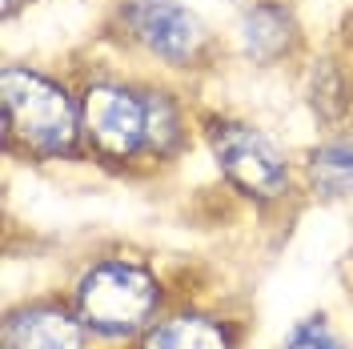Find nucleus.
Here are the masks:
<instances>
[{
  "instance_id": "1",
  "label": "nucleus",
  "mask_w": 353,
  "mask_h": 349,
  "mask_svg": "<svg viewBox=\"0 0 353 349\" xmlns=\"http://www.w3.org/2000/svg\"><path fill=\"white\" fill-rule=\"evenodd\" d=\"M8 137L41 157H61L77 141V109L57 81L28 68H4L0 77Z\"/></svg>"
},
{
  "instance_id": "2",
  "label": "nucleus",
  "mask_w": 353,
  "mask_h": 349,
  "mask_svg": "<svg viewBox=\"0 0 353 349\" xmlns=\"http://www.w3.org/2000/svg\"><path fill=\"white\" fill-rule=\"evenodd\" d=\"M161 285L153 273L129 261H101L92 265L77 285V309L81 321L105 337H129L153 317Z\"/></svg>"
},
{
  "instance_id": "3",
  "label": "nucleus",
  "mask_w": 353,
  "mask_h": 349,
  "mask_svg": "<svg viewBox=\"0 0 353 349\" xmlns=\"http://www.w3.org/2000/svg\"><path fill=\"white\" fill-rule=\"evenodd\" d=\"M209 145H213V157H217V165L225 169V177L245 189L249 197H281L289 185V169L281 153L265 141L257 129H249V125H233V121H225V125H213L209 129Z\"/></svg>"
},
{
  "instance_id": "4",
  "label": "nucleus",
  "mask_w": 353,
  "mask_h": 349,
  "mask_svg": "<svg viewBox=\"0 0 353 349\" xmlns=\"http://www.w3.org/2000/svg\"><path fill=\"white\" fill-rule=\"evenodd\" d=\"M88 141L105 157L125 161L141 149V141L149 137V109L121 85H92L85 92V109H81Z\"/></svg>"
},
{
  "instance_id": "5",
  "label": "nucleus",
  "mask_w": 353,
  "mask_h": 349,
  "mask_svg": "<svg viewBox=\"0 0 353 349\" xmlns=\"http://www.w3.org/2000/svg\"><path fill=\"white\" fill-rule=\"evenodd\" d=\"M129 28L149 52H157V57L169 61V65L193 61L197 48L205 44L201 21L189 8H181L176 0H132Z\"/></svg>"
},
{
  "instance_id": "6",
  "label": "nucleus",
  "mask_w": 353,
  "mask_h": 349,
  "mask_svg": "<svg viewBox=\"0 0 353 349\" xmlns=\"http://www.w3.org/2000/svg\"><path fill=\"white\" fill-rule=\"evenodd\" d=\"M4 349H81V326L61 309H28L4 326Z\"/></svg>"
},
{
  "instance_id": "7",
  "label": "nucleus",
  "mask_w": 353,
  "mask_h": 349,
  "mask_svg": "<svg viewBox=\"0 0 353 349\" xmlns=\"http://www.w3.org/2000/svg\"><path fill=\"white\" fill-rule=\"evenodd\" d=\"M141 349H229V333L209 317H169L149 329Z\"/></svg>"
},
{
  "instance_id": "8",
  "label": "nucleus",
  "mask_w": 353,
  "mask_h": 349,
  "mask_svg": "<svg viewBox=\"0 0 353 349\" xmlns=\"http://www.w3.org/2000/svg\"><path fill=\"white\" fill-rule=\"evenodd\" d=\"M309 181L321 197H345L353 189V141L325 145L309 157Z\"/></svg>"
},
{
  "instance_id": "9",
  "label": "nucleus",
  "mask_w": 353,
  "mask_h": 349,
  "mask_svg": "<svg viewBox=\"0 0 353 349\" xmlns=\"http://www.w3.org/2000/svg\"><path fill=\"white\" fill-rule=\"evenodd\" d=\"M241 41H245V48H249V57H257V61L277 57L289 44V17L281 8H273V4L253 8L241 21Z\"/></svg>"
},
{
  "instance_id": "10",
  "label": "nucleus",
  "mask_w": 353,
  "mask_h": 349,
  "mask_svg": "<svg viewBox=\"0 0 353 349\" xmlns=\"http://www.w3.org/2000/svg\"><path fill=\"white\" fill-rule=\"evenodd\" d=\"M149 109V141H153L157 149H169L176 137V112H173V105L165 101V97H157V101H149L145 105Z\"/></svg>"
},
{
  "instance_id": "11",
  "label": "nucleus",
  "mask_w": 353,
  "mask_h": 349,
  "mask_svg": "<svg viewBox=\"0 0 353 349\" xmlns=\"http://www.w3.org/2000/svg\"><path fill=\"white\" fill-rule=\"evenodd\" d=\"M285 349H341V346H337V337L330 333V326L321 317H309V321H301L289 333Z\"/></svg>"
}]
</instances>
